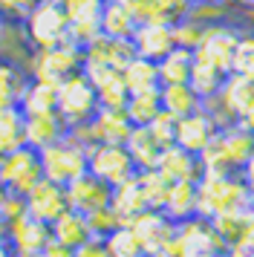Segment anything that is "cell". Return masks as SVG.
Instances as JSON below:
<instances>
[{"instance_id":"1","label":"cell","mask_w":254,"mask_h":257,"mask_svg":"<svg viewBox=\"0 0 254 257\" xmlns=\"http://www.w3.org/2000/svg\"><path fill=\"white\" fill-rule=\"evenodd\" d=\"M199 191V220L237 217L254 208L240 174H202L196 182Z\"/></svg>"},{"instance_id":"2","label":"cell","mask_w":254,"mask_h":257,"mask_svg":"<svg viewBox=\"0 0 254 257\" xmlns=\"http://www.w3.org/2000/svg\"><path fill=\"white\" fill-rule=\"evenodd\" d=\"M18 29H21L23 44L29 47V52H41V49L69 44V18L64 12L61 0L38 3L32 12L18 24Z\"/></svg>"},{"instance_id":"3","label":"cell","mask_w":254,"mask_h":257,"mask_svg":"<svg viewBox=\"0 0 254 257\" xmlns=\"http://www.w3.org/2000/svg\"><path fill=\"white\" fill-rule=\"evenodd\" d=\"M98 95H95V87L90 84V78L78 72L58 87V107L55 113L61 116V121L67 124L69 133L75 130H84L92 124V118L98 116Z\"/></svg>"},{"instance_id":"4","label":"cell","mask_w":254,"mask_h":257,"mask_svg":"<svg viewBox=\"0 0 254 257\" xmlns=\"http://www.w3.org/2000/svg\"><path fill=\"white\" fill-rule=\"evenodd\" d=\"M87 156H90V148H87L75 133H67V136L61 142H55L52 148L41 151L44 179L67 188L69 182H75L78 176L87 174Z\"/></svg>"},{"instance_id":"5","label":"cell","mask_w":254,"mask_h":257,"mask_svg":"<svg viewBox=\"0 0 254 257\" xmlns=\"http://www.w3.org/2000/svg\"><path fill=\"white\" fill-rule=\"evenodd\" d=\"M240 38H242V29L237 24H231V21L208 24L205 32H202L199 47L194 49V58L208 64V67H214V70H219L222 75H231Z\"/></svg>"},{"instance_id":"6","label":"cell","mask_w":254,"mask_h":257,"mask_svg":"<svg viewBox=\"0 0 254 257\" xmlns=\"http://www.w3.org/2000/svg\"><path fill=\"white\" fill-rule=\"evenodd\" d=\"M41 182H44V168H41V153L38 151L23 145L21 151L0 159V188L6 194L26 199Z\"/></svg>"},{"instance_id":"7","label":"cell","mask_w":254,"mask_h":257,"mask_svg":"<svg viewBox=\"0 0 254 257\" xmlns=\"http://www.w3.org/2000/svg\"><path fill=\"white\" fill-rule=\"evenodd\" d=\"M81 70H84V49L75 47L72 41L52 49L32 52V64H29V75L38 81L52 84V87H61L67 78L78 75Z\"/></svg>"},{"instance_id":"8","label":"cell","mask_w":254,"mask_h":257,"mask_svg":"<svg viewBox=\"0 0 254 257\" xmlns=\"http://www.w3.org/2000/svg\"><path fill=\"white\" fill-rule=\"evenodd\" d=\"M87 174L101 179L104 185L118 188L130 179H136L139 171L124 145H92L90 156H87Z\"/></svg>"},{"instance_id":"9","label":"cell","mask_w":254,"mask_h":257,"mask_svg":"<svg viewBox=\"0 0 254 257\" xmlns=\"http://www.w3.org/2000/svg\"><path fill=\"white\" fill-rule=\"evenodd\" d=\"M107 0H64V12L69 18V41L75 47H87L101 35V12Z\"/></svg>"},{"instance_id":"10","label":"cell","mask_w":254,"mask_h":257,"mask_svg":"<svg viewBox=\"0 0 254 257\" xmlns=\"http://www.w3.org/2000/svg\"><path fill=\"white\" fill-rule=\"evenodd\" d=\"M130 231L136 234L145 257H159L173 243V237H176L179 228L162 211H145V214H139L136 220L130 222Z\"/></svg>"},{"instance_id":"11","label":"cell","mask_w":254,"mask_h":257,"mask_svg":"<svg viewBox=\"0 0 254 257\" xmlns=\"http://www.w3.org/2000/svg\"><path fill=\"white\" fill-rule=\"evenodd\" d=\"M67 202L72 211H78V214H84L90 220V217H95V214H101V211L110 208L113 188L104 185L101 179H95L92 174H84L75 182L67 185Z\"/></svg>"},{"instance_id":"12","label":"cell","mask_w":254,"mask_h":257,"mask_svg":"<svg viewBox=\"0 0 254 257\" xmlns=\"http://www.w3.org/2000/svg\"><path fill=\"white\" fill-rule=\"evenodd\" d=\"M130 133H133V124H130L124 110H104V107L92 118L90 127L75 130V136L87 148H92V145H124Z\"/></svg>"},{"instance_id":"13","label":"cell","mask_w":254,"mask_h":257,"mask_svg":"<svg viewBox=\"0 0 254 257\" xmlns=\"http://www.w3.org/2000/svg\"><path fill=\"white\" fill-rule=\"evenodd\" d=\"M6 243H9L15 257H41V251L52 243V228L32 220L29 214H23L21 220H15L9 225Z\"/></svg>"},{"instance_id":"14","label":"cell","mask_w":254,"mask_h":257,"mask_svg":"<svg viewBox=\"0 0 254 257\" xmlns=\"http://www.w3.org/2000/svg\"><path fill=\"white\" fill-rule=\"evenodd\" d=\"M23 202H26V214H29L32 220L49 225V228H52V222L61 220V217L69 211L67 188L55 185V182H49V179H44Z\"/></svg>"},{"instance_id":"15","label":"cell","mask_w":254,"mask_h":257,"mask_svg":"<svg viewBox=\"0 0 254 257\" xmlns=\"http://www.w3.org/2000/svg\"><path fill=\"white\" fill-rule=\"evenodd\" d=\"M133 52L136 58H145V61H153L159 64L165 55H171L176 49V41H173V26L171 24H139L133 38Z\"/></svg>"},{"instance_id":"16","label":"cell","mask_w":254,"mask_h":257,"mask_svg":"<svg viewBox=\"0 0 254 257\" xmlns=\"http://www.w3.org/2000/svg\"><path fill=\"white\" fill-rule=\"evenodd\" d=\"M136 24H176L191 15L194 0H121Z\"/></svg>"},{"instance_id":"17","label":"cell","mask_w":254,"mask_h":257,"mask_svg":"<svg viewBox=\"0 0 254 257\" xmlns=\"http://www.w3.org/2000/svg\"><path fill=\"white\" fill-rule=\"evenodd\" d=\"M84 75L90 78V84L95 87V95H98V104L104 110H124L127 101H130V93L124 87V78L121 72L107 70V67H98V64H84Z\"/></svg>"},{"instance_id":"18","label":"cell","mask_w":254,"mask_h":257,"mask_svg":"<svg viewBox=\"0 0 254 257\" xmlns=\"http://www.w3.org/2000/svg\"><path fill=\"white\" fill-rule=\"evenodd\" d=\"M217 133H219V127L214 124V118L208 116L205 110H199L194 116H185L176 121V148L199 156L214 142Z\"/></svg>"},{"instance_id":"19","label":"cell","mask_w":254,"mask_h":257,"mask_svg":"<svg viewBox=\"0 0 254 257\" xmlns=\"http://www.w3.org/2000/svg\"><path fill=\"white\" fill-rule=\"evenodd\" d=\"M133 58H136V52H133L130 41H115L107 35H98L92 44L84 47V64H98V67L115 72H124V67Z\"/></svg>"},{"instance_id":"20","label":"cell","mask_w":254,"mask_h":257,"mask_svg":"<svg viewBox=\"0 0 254 257\" xmlns=\"http://www.w3.org/2000/svg\"><path fill=\"white\" fill-rule=\"evenodd\" d=\"M162 214H165L176 228L199 220V191H196V182H173Z\"/></svg>"},{"instance_id":"21","label":"cell","mask_w":254,"mask_h":257,"mask_svg":"<svg viewBox=\"0 0 254 257\" xmlns=\"http://www.w3.org/2000/svg\"><path fill=\"white\" fill-rule=\"evenodd\" d=\"M168 182H199L202 176V165H199V156L182 151V148H165L159 159V168H156Z\"/></svg>"},{"instance_id":"22","label":"cell","mask_w":254,"mask_h":257,"mask_svg":"<svg viewBox=\"0 0 254 257\" xmlns=\"http://www.w3.org/2000/svg\"><path fill=\"white\" fill-rule=\"evenodd\" d=\"M23 133H26V148L41 153L46 148H52L55 142H61L69 130L58 113H41V116H26Z\"/></svg>"},{"instance_id":"23","label":"cell","mask_w":254,"mask_h":257,"mask_svg":"<svg viewBox=\"0 0 254 257\" xmlns=\"http://www.w3.org/2000/svg\"><path fill=\"white\" fill-rule=\"evenodd\" d=\"M26 84H29V70H23L9 55H0V110L21 107Z\"/></svg>"},{"instance_id":"24","label":"cell","mask_w":254,"mask_h":257,"mask_svg":"<svg viewBox=\"0 0 254 257\" xmlns=\"http://www.w3.org/2000/svg\"><path fill=\"white\" fill-rule=\"evenodd\" d=\"M124 148L130 153V159H133L139 174L156 171L159 168V159H162V151H165L159 142H156V136L150 133V127H133V133L124 142Z\"/></svg>"},{"instance_id":"25","label":"cell","mask_w":254,"mask_h":257,"mask_svg":"<svg viewBox=\"0 0 254 257\" xmlns=\"http://www.w3.org/2000/svg\"><path fill=\"white\" fill-rule=\"evenodd\" d=\"M52 240L75 251V248H81L84 243H90V240H92L90 220H87L84 214H78V211L69 208L61 220L52 222Z\"/></svg>"},{"instance_id":"26","label":"cell","mask_w":254,"mask_h":257,"mask_svg":"<svg viewBox=\"0 0 254 257\" xmlns=\"http://www.w3.org/2000/svg\"><path fill=\"white\" fill-rule=\"evenodd\" d=\"M110 208H113V214L118 217L121 225H130L139 214L150 211L148 202H145V194H142V188H139V176L130 179V182H124V185L113 188V202H110Z\"/></svg>"},{"instance_id":"27","label":"cell","mask_w":254,"mask_h":257,"mask_svg":"<svg viewBox=\"0 0 254 257\" xmlns=\"http://www.w3.org/2000/svg\"><path fill=\"white\" fill-rule=\"evenodd\" d=\"M159 98H162V110H165L168 116H173L176 121L202 110V98H199L188 84H168V87H162Z\"/></svg>"},{"instance_id":"28","label":"cell","mask_w":254,"mask_h":257,"mask_svg":"<svg viewBox=\"0 0 254 257\" xmlns=\"http://www.w3.org/2000/svg\"><path fill=\"white\" fill-rule=\"evenodd\" d=\"M136 18L130 15L121 0H107L101 12V35L115 38V41H130L133 32H136Z\"/></svg>"},{"instance_id":"29","label":"cell","mask_w":254,"mask_h":257,"mask_svg":"<svg viewBox=\"0 0 254 257\" xmlns=\"http://www.w3.org/2000/svg\"><path fill=\"white\" fill-rule=\"evenodd\" d=\"M124 78V87L130 95H139V93H159L162 90V81H159V67L153 61H145V58H133L130 64L124 67L121 72Z\"/></svg>"},{"instance_id":"30","label":"cell","mask_w":254,"mask_h":257,"mask_svg":"<svg viewBox=\"0 0 254 257\" xmlns=\"http://www.w3.org/2000/svg\"><path fill=\"white\" fill-rule=\"evenodd\" d=\"M58 107V87L46 81H38L29 75V84L23 90V98H21V110L23 116H41V113H55Z\"/></svg>"},{"instance_id":"31","label":"cell","mask_w":254,"mask_h":257,"mask_svg":"<svg viewBox=\"0 0 254 257\" xmlns=\"http://www.w3.org/2000/svg\"><path fill=\"white\" fill-rule=\"evenodd\" d=\"M23 127H26V116L18 107L15 110H0V159L15 151H21L26 145Z\"/></svg>"},{"instance_id":"32","label":"cell","mask_w":254,"mask_h":257,"mask_svg":"<svg viewBox=\"0 0 254 257\" xmlns=\"http://www.w3.org/2000/svg\"><path fill=\"white\" fill-rule=\"evenodd\" d=\"M156 67H159L162 87H168V84H188L191 70H194V52H191V49H179L176 47L171 55H165Z\"/></svg>"},{"instance_id":"33","label":"cell","mask_w":254,"mask_h":257,"mask_svg":"<svg viewBox=\"0 0 254 257\" xmlns=\"http://www.w3.org/2000/svg\"><path fill=\"white\" fill-rule=\"evenodd\" d=\"M225 78H228V75H222L219 70H214V67H208V64H202V61L194 58V70H191L188 87H191V90H194L202 101H208V98L219 95L222 84H225Z\"/></svg>"},{"instance_id":"34","label":"cell","mask_w":254,"mask_h":257,"mask_svg":"<svg viewBox=\"0 0 254 257\" xmlns=\"http://www.w3.org/2000/svg\"><path fill=\"white\" fill-rule=\"evenodd\" d=\"M127 118L133 127H150L153 118L162 113V98L159 93H139V95H130V101L124 107Z\"/></svg>"},{"instance_id":"35","label":"cell","mask_w":254,"mask_h":257,"mask_svg":"<svg viewBox=\"0 0 254 257\" xmlns=\"http://www.w3.org/2000/svg\"><path fill=\"white\" fill-rule=\"evenodd\" d=\"M171 185L159 171H145V174H139V188H142V194H145V202H148L150 211H162L165 208V202H168V194H171Z\"/></svg>"},{"instance_id":"36","label":"cell","mask_w":254,"mask_h":257,"mask_svg":"<svg viewBox=\"0 0 254 257\" xmlns=\"http://www.w3.org/2000/svg\"><path fill=\"white\" fill-rule=\"evenodd\" d=\"M104 245H107L110 257H145V251H142V245H139V240H136V234L130 231V225H118V228L104 240Z\"/></svg>"},{"instance_id":"37","label":"cell","mask_w":254,"mask_h":257,"mask_svg":"<svg viewBox=\"0 0 254 257\" xmlns=\"http://www.w3.org/2000/svg\"><path fill=\"white\" fill-rule=\"evenodd\" d=\"M202 32H205V24L196 21L194 15H188V18L173 24V41H176L179 49H191L194 52L199 47V41H202Z\"/></svg>"},{"instance_id":"38","label":"cell","mask_w":254,"mask_h":257,"mask_svg":"<svg viewBox=\"0 0 254 257\" xmlns=\"http://www.w3.org/2000/svg\"><path fill=\"white\" fill-rule=\"evenodd\" d=\"M231 72L242 75V78H254V35H251V29L242 32L237 55H234V70Z\"/></svg>"},{"instance_id":"39","label":"cell","mask_w":254,"mask_h":257,"mask_svg":"<svg viewBox=\"0 0 254 257\" xmlns=\"http://www.w3.org/2000/svg\"><path fill=\"white\" fill-rule=\"evenodd\" d=\"M150 133L156 136V142H159L162 148H171V145H176V118L168 116V113L162 110L159 116L153 118V124H150Z\"/></svg>"},{"instance_id":"40","label":"cell","mask_w":254,"mask_h":257,"mask_svg":"<svg viewBox=\"0 0 254 257\" xmlns=\"http://www.w3.org/2000/svg\"><path fill=\"white\" fill-rule=\"evenodd\" d=\"M38 3H44V0H0V12H3V18H6V21L21 24V21L32 12Z\"/></svg>"},{"instance_id":"41","label":"cell","mask_w":254,"mask_h":257,"mask_svg":"<svg viewBox=\"0 0 254 257\" xmlns=\"http://www.w3.org/2000/svg\"><path fill=\"white\" fill-rule=\"evenodd\" d=\"M75 257H110V251H107L104 240L92 237L90 243H84L81 248H75Z\"/></svg>"},{"instance_id":"42","label":"cell","mask_w":254,"mask_h":257,"mask_svg":"<svg viewBox=\"0 0 254 257\" xmlns=\"http://www.w3.org/2000/svg\"><path fill=\"white\" fill-rule=\"evenodd\" d=\"M41 257H75V251H72V248H67V245H61V243H55V240H52V243L46 245L44 251H41Z\"/></svg>"},{"instance_id":"43","label":"cell","mask_w":254,"mask_h":257,"mask_svg":"<svg viewBox=\"0 0 254 257\" xmlns=\"http://www.w3.org/2000/svg\"><path fill=\"white\" fill-rule=\"evenodd\" d=\"M242 185H245V191H248V197H251V202H254V159L245 168H242Z\"/></svg>"},{"instance_id":"44","label":"cell","mask_w":254,"mask_h":257,"mask_svg":"<svg viewBox=\"0 0 254 257\" xmlns=\"http://www.w3.org/2000/svg\"><path fill=\"white\" fill-rule=\"evenodd\" d=\"M242 237H248L254 243V208L248 211V217H245V228H242Z\"/></svg>"},{"instance_id":"45","label":"cell","mask_w":254,"mask_h":257,"mask_svg":"<svg viewBox=\"0 0 254 257\" xmlns=\"http://www.w3.org/2000/svg\"><path fill=\"white\" fill-rule=\"evenodd\" d=\"M6 191L0 188V197H3ZM6 231H9V225H6V220H3V214H0V240H6Z\"/></svg>"},{"instance_id":"46","label":"cell","mask_w":254,"mask_h":257,"mask_svg":"<svg viewBox=\"0 0 254 257\" xmlns=\"http://www.w3.org/2000/svg\"><path fill=\"white\" fill-rule=\"evenodd\" d=\"M0 257H15V254H12V248H9V243H6V240H0Z\"/></svg>"},{"instance_id":"47","label":"cell","mask_w":254,"mask_h":257,"mask_svg":"<svg viewBox=\"0 0 254 257\" xmlns=\"http://www.w3.org/2000/svg\"><path fill=\"white\" fill-rule=\"evenodd\" d=\"M6 26H9V21H6L3 12H0V41H3V35H6Z\"/></svg>"},{"instance_id":"48","label":"cell","mask_w":254,"mask_h":257,"mask_svg":"<svg viewBox=\"0 0 254 257\" xmlns=\"http://www.w3.org/2000/svg\"><path fill=\"white\" fill-rule=\"evenodd\" d=\"M194 3H202V0H194Z\"/></svg>"},{"instance_id":"49","label":"cell","mask_w":254,"mask_h":257,"mask_svg":"<svg viewBox=\"0 0 254 257\" xmlns=\"http://www.w3.org/2000/svg\"><path fill=\"white\" fill-rule=\"evenodd\" d=\"M251 35H254V29H251Z\"/></svg>"},{"instance_id":"50","label":"cell","mask_w":254,"mask_h":257,"mask_svg":"<svg viewBox=\"0 0 254 257\" xmlns=\"http://www.w3.org/2000/svg\"><path fill=\"white\" fill-rule=\"evenodd\" d=\"M61 3H64V0H61Z\"/></svg>"}]
</instances>
